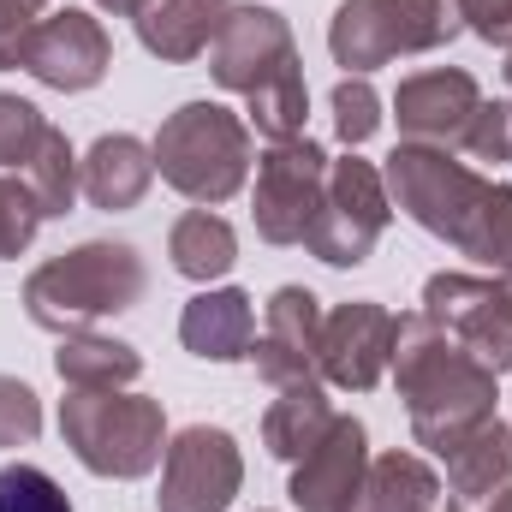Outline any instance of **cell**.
Returning <instances> with one entry per match:
<instances>
[{
    "label": "cell",
    "mask_w": 512,
    "mask_h": 512,
    "mask_svg": "<svg viewBox=\"0 0 512 512\" xmlns=\"http://www.w3.org/2000/svg\"><path fill=\"white\" fill-rule=\"evenodd\" d=\"M167 256H173V268H179L185 280L209 286V280L233 274V262H239V233H233L215 209H191V215L173 221V233H167Z\"/></svg>",
    "instance_id": "cell-24"
},
{
    "label": "cell",
    "mask_w": 512,
    "mask_h": 512,
    "mask_svg": "<svg viewBox=\"0 0 512 512\" xmlns=\"http://www.w3.org/2000/svg\"><path fill=\"white\" fill-rule=\"evenodd\" d=\"M227 12H233V0H143L131 12V24H137V42L155 60L179 66V60H197L221 36Z\"/></svg>",
    "instance_id": "cell-19"
},
{
    "label": "cell",
    "mask_w": 512,
    "mask_h": 512,
    "mask_svg": "<svg viewBox=\"0 0 512 512\" xmlns=\"http://www.w3.org/2000/svg\"><path fill=\"white\" fill-rule=\"evenodd\" d=\"M149 274L143 256L120 239H90L78 251L48 256L42 268H30L24 280V316L48 334H78L102 316H126L143 298Z\"/></svg>",
    "instance_id": "cell-4"
},
{
    "label": "cell",
    "mask_w": 512,
    "mask_h": 512,
    "mask_svg": "<svg viewBox=\"0 0 512 512\" xmlns=\"http://www.w3.org/2000/svg\"><path fill=\"white\" fill-rule=\"evenodd\" d=\"M393 221V197H387V179L376 161L364 155H346V161H328V185H322V209L304 233V251L328 268H358L364 256L376 251V239Z\"/></svg>",
    "instance_id": "cell-8"
},
{
    "label": "cell",
    "mask_w": 512,
    "mask_h": 512,
    "mask_svg": "<svg viewBox=\"0 0 512 512\" xmlns=\"http://www.w3.org/2000/svg\"><path fill=\"white\" fill-rule=\"evenodd\" d=\"M149 149H155V173L179 197H191L197 209H215V203L239 197L245 179H251V126L221 102L173 108Z\"/></svg>",
    "instance_id": "cell-5"
},
{
    "label": "cell",
    "mask_w": 512,
    "mask_h": 512,
    "mask_svg": "<svg viewBox=\"0 0 512 512\" xmlns=\"http://www.w3.org/2000/svg\"><path fill=\"white\" fill-rule=\"evenodd\" d=\"M149 179H155V149L137 143L131 131H108V137H96L90 155L78 161V191H84L96 209H108V215L137 209L143 191H149Z\"/></svg>",
    "instance_id": "cell-18"
},
{
    "label": "cell",
    "mask_w": 512,
    "mask_h": 512,
    "mask_svg": "<svg viewBox=\"0 0 512 512\" xmlns=\"http://www.w3.org/2000/svg\"><path fill=\"white\" fill-rule=\"evenodd\" d=\"M239 483H245L239 441L227 429L191 423L161 453V495L155 501H161V512H227Z\"/></svg>",
    "instance_id": "cell-10"
},
{
    "label": "cell",
    "mask_w": 512,
    "mask_h": 512,
    "mask_svg": "<svg viewBox=\"0 0 512 512\" xmlns=\"http://www.w3.org/2000/svg\"><path fill=\"white\" fill-rule=\"evenodd\" d=\"M435 495H441L435 465L417 459V453H399V447H393V453H382V459H370L364 489H358L352 512H429L435 507Z\"/></svg>",
    "instance_id": "cell-23"
},
{
    "label": "cell",
    "mask_w": 512,
    "mask_h": 512,
    "mask_svg": "<svg viewBox=\"0 0 512 512\" xmlns=\"http://www.w3.org/2000/svg\"><path fill=\"white\" fill-rule=\"evenodd\" d=\"M0 512H72L66 489L36 471V465H6L0 471Z\"/></svg>",
    "instance_id": "cell-29"
},
{
    "label": "cell",
    "mask_w": 512,
    "mask_h": 512,
    "mask_svg": "<svg viewBox=\"0 0 512 512\" xmlns=\"http://www.w3.org/2000/svg\"><path fill=\"white\" fill-rule=\"evenodd\" d=\"M334 405H328V393L322 382H298V387H280V399L268 405V417H262V447L274 453V459H286V465H298L328 429H334Z\"/></svg>",
    "instance_id": "cell-21"
},
{
    "label": "cell",
    "mask_w": 512,
    "mask_h": 512,
    "mask_svg": "<svg viewBox=\"0 0 512 512\" xmlns=\"http://www.w3.org/2000/svg\"><path fill=\"white\" fill-rule=\"evenodd\" d=\"M489 512H512V483H501V489L489 495Z\"/></svg>",
    "instance_id": "cell-34"
},
{
    "label": "cell",
    "mask_w": 512,
    "mask_h": 512,
    "mask_svg": "<svg viewBox=\"0 0 512 512\" xmlns=\"http://www.w3.org/2000/svg\"><path fill=\"white\" fill-rule=\"evenodd\" d=\"M459 18H465V30H477L483 42L512 48V0H459Z\"/></svg>",
    "instance_id": "cell-33"
},
{
    "label": "cell",
    "mask_w": 512,
    "mask_h": 512,
    "mask_svg": "<svg viewBox=\"0 0 512 512\" xmlns=\"http://www.w3.org/2000/svg\"><path fill=\"white\" fill-rule=\"evenodd\" d=\"M42 435V399L36 387L18 376H0V453L6 447H30Z\"/></svg>",
    "instance_id": "cell-31"
},
{
    "label": "cell",
    "mask_w": 512,
    "mask_h": 512,
    "mask_svg": "<svg viewBox=\"0 0 512 512\" xmlns=\"http://www.w3.org/2000/svg\"><path fill=\"white\" fill-rule=\"evenodd\" d=\"M507 90H512V48H507Z\"/></svg>",
    "instance_id": "cell-37"
},
{
    "label": "cell",
    "mask_w": 512,
    "mask_h": 512,
    "mask_svg": "<svg viewBox=\"0 0 512 512\" xmlns=\"http://www.w3.org/2000/svg\"><path fill=\"white\" fill-rule=\"evenodd\" d=\"M423 316L441 322L477 364H489L495 376L512 370V310L495 280L477 274H429L423 286Z\"/></svg>",
    "instance_id": "cell-11"
},
{
    "label": "cell",
    "mask_w": 512,
    "mask_h": 512,
    "mask_svg": "<svg viewBox=\"0 0 512 512\" xmlns=\"http://www.w3.org/2000/svg\"><path fill=\"white\" fill-rule=\"evenodd\" d=\"M322 185H328V149L316 137H286L268 143V155L256 161V233L268 245H304L316 209H322Z\"/></svg>",
    "instance_id": "cell-9"
},
{
    "label": "cell",
    "mask_w": 512,
    "mask_h": 512,
    "mask_svg": "<svg viewBox=\"0 0 512 512\" xmlns=\"http://www.w3.org/2000/svg\"><path fill=\"white\" fill-rule=\"evenodd\" d=\"M42 137H48L42 108L24 102V96H6V90H0V173H24L30 155L42 149Z\"/></svg>",
    "instance_id": "cell-26"
},
{
    "label": "cell",
    "mask_w": 512,
    "mask_h": 512,
    "mask_svg": "<svg viewBox=\"0 0 512 512\" xmlns=\"http://www.w3.org/2000/svg\"><path fill=\"white\" fill-rule=\"evenodd\" d=\"M387 197L441 245L477 256L489 268H512V185L483 179L477 167H465L453 149H429V143H399L382 167Z\"/></svg>",
    "instance_id": "cell-1"
},
{
    "label": "cell",
    "mask_w": 512,
    "mask_h": 512,
    "mask_svg": "<svg viewBox=\"0 0 512 512\" xmlns=\"http://www.w3.org/2000/svg\"><path fill=\"white\" fill-rule=\"evenodd\" d=\"M209 72H215L221 90L245 96L251 126L268 143L304 137L310 90H304L298 42H292V30H286L280 12H268V6H233L227 24H221V36L209 42Z\"/></svg>",
    "instance_id": "cell-3"
},
{
    "label": "cell",
    "mask_w": 512,
    "mask_h": 512,
    "mask_svg": "<svg viewBox=\"0 0 512 512\" xmlns=\"http://www.w3.org/2000/svg\"><path fill=\"white\" fill-rule=\"evenodd\" d=\"M24 185H30L36 203H42V221H54V215L72 209V197H78V155H72V143H66V131L60 126H48L42 149L30 155Z\"/></svg>",
    "instance_id": "cell-25"
},
{
    "label": "cell",
    "mask_w": 512,
    "mask_h": 512,
    "mask_svg": "<svg viewBox=\"0 0 512 512\" xmlns=\"http://www.w3.org/2000/svg\"><path fill=\"white\" fill-rule=\"evenodd\" d=\"M42 6L48 0H0V72H12L24 60V42L42 24Z\"/></svg>",
    "instance_id": "cell-32"
},
{
    "label": "cell",
    "mask_w": 512,
    "mask_h": 512,
    "mask_svg": "<svg viewBox=\"0 0 512 512\" xmlns=\"http://www.w3.org/2000/svg\"><path fill=\"white\" fill-rule=\"evenodd\" d=\"M393 334H399V316L376 298H352L328 310L322 316V382L370 393L393 364Z\"/></svg>",
    "instance_id": "cell-14"
},
{
    "label": "cell",
    "mask_w": 512,
    "mask_h": 512,
    "mask_svg": "<svg viewBox=\"0 0 512 512\" xmlns=\"http://www.w3.org/2000/svg\"><path fill=\"white\" fill-rule=\"evenodd\" d=\"M435 459L447 465V489H453V501H459V507L489 501L501 483H512V435H507V423H501V417H489V423H477L471 435L447 441Z\"/></svg>",
    "instance_id": "cell-20"
},
{
    "label": "cell",
    "mask_w": 512,
    "mask_h": 512,
    "mask_svg": "<svg viewBox=\"0 0 512 512\" xmlns=\"http://www.w3.org/2000/svg\"><path fill=\"white\" fill-rule=\"evenodd\" d=\"M60 435L78 453L84 471L131 483V477H149L161 465L167 411H161V399H143L131 387H102V393L72 387L60 399Z\"/></svg>",
    "instance_id": "cell-6"
},
{
    "label": "cell",
    "mask_w": 512,
    "mask_h": 512,
    "mask_svg": "<svg viewBox=\"0 0 512 512\" xmlns=\"http://www.w3.org/2000/svg\"><path fill=\"white\" fill-rule=\"evenodd\" d=\"M483 108V90L471 72L459 66H435L399 84L393 96V120H399V143H429V149H459V137L471 126V114Z\"/></svg>",
    "instance_id": "cell-15"
},
{
    "label": "cell",
    "mask_w": 512,
    "mask_h": 512,
    "mask_svg": "<svg viewBox=\"0 0 512 512\" xmlns=\"http://www.w3.org/2000/svg\"><path fill=\"white\" fill-rule=\"evenodd\" d=\"M393 382L405 399V417H411V435L417 447L441 453L447 441L471 435L477 423L495 417V370L477 364L441 322H429L423 310L417 316H399V334H393Z\"/></svg>",
    "instance_id": "cell-2"
},
{
    "label": "cell",
    "mask_w": 512,
    "mask_h": 512,
    "mask_svg": "<svg viewBox=\"0 0 512 512\" xmlns=\"http://www.w3.org/2000/svg\"><path fill=\"white\" fill-rule=\"evenodd\" d=\"M18 66H24L36 84L72 96V90H96V84L108 78V66H114V42H108L102 18L66 6V12H54V18H42V24L30 30Z\"/></svg>",
    "instance_id": "cell-12"
},
{
    "label": "cell",
    "mask_w": 512,
    "mask_h": 512,
    "mask_svg": "<svg viewBox=\"0 0 512 512\" xmlns=\"http://www.w3.org/2000/svg\"><path fill=\"white\" fill-rule=\"evenodd\" d=\"M459 149L471 161H489V167H512V102H483L471 114V126L459 137Z\"/></svg>",
    "instance_id": "cell-30"
},
{
    "label": "cell",
    "mask_w": 512,
    "mask_h": 512,
    "mask_svg": "<svg viewBox=\"0 0 512 512\" xmlns=\"http://www.w3.org/2000/svg\"><path fill=\"white\" fill-rule=\"evenodd\" d=\"M36 227H42V203L24 185V173H0V262L30 251Z\"/></svg>",
    "instance_id": "cell-27"
},
{
    "label": "cell",
    "mask_w": 512,
    "mask_h": 512,
    "mask_svg": "<svg viewBox=\"0 0 512 512\" xmlns=\"http://www.w3.org/2000/svg\"><path fill=\"white\" fill-rule=\"evenodd\" d=\"M459 30V0H340L328 18V54L346 78H370L399 54L447 48Z\"/></svg>",
    "instance_id": "cell-7"
},
{
    "label": "cell",
    "mask_w": 512,
    "mask_h": 512,
    "mask_svg": "<svg viewBox=\"0 0 512 512\" xmlns=\"http://www.w3.org/2000/svg\"><path fill=\"white\" fill-rule=\"evenodd\" d=\"M54 370H60V382H66V387L102 393V387H131V382H137V376H143V358H137V346L114 340V334L78 328V334H60Z\"/></svg>",
    "instance_id": "cell-22"
},
{
    "label": "cell",
    "mask_w": 512,
    "mask_h": 512,
    "mask_svg": "<svg viewBox=\"0 0 512 512\" xmlns=\"http://www.w3.org/2000/svg\"><path fill=\"white\" fill-rule=\"evenodd\" d=\"M179 340H185V352H197V358H209V364H239V358H251V346H256L251 292H239V286H209V292H197V298L185 304V316H179Z\"/></svg>",
    "instance_id": "cell-17"
},
{
    "label": "cell",
    "mask_w": 512,
    "mask_h": 512,
    "mask_svg": "<svg viewBox=\"0 0 512 512\" xmlns=\"http://www.w3.org/2000/svg\"><path fill=\"white\" fill-rule=\"evenodd\" d=\"M328 108H334V131H340L346 149L370 143L376 126H382V96L370 90V78H340L334 96H328Z\"/></svg>",
    "instance_id": "cell-28"
},
{
    "label": "cell",
    "mask_w": 512,
    "mask_h": 512,
    "mask_svg": "<svg viewBox=\"0 0 512 512\" xmlns=\"http://www.w3.org/2000/svg\"><path fill=\"white\" fill-rule=\"evenodd\" d=\"M96 6H108V12H126V18H131V12H137L143 0H96Z\"/></svg>",
    "instance_id": "cell-35"
},
{
    "label": "cell",
    "mask_w": 512,
    "mask_h": 512,
    "mask_svg": "<svg viewBox=\"0 0 512 512\" xmlns=\"http://www.w3.org/2000/svg\"><path fill=\"white\" fill-rule=\"evenodd\" d=\"M495 286H501V298H507V310H512V268L501 274V280H495Z\"/></svg>",
    "instance_id": "cell-36"
},
{
    "label": "cell",
    "mask_w": 512,
    "mask_h": 512,
    "mask_svg": "<svg viewBox=\"0 0 512 512\" xmlns=\"http://www.w3.org/2000/svg\"><path fill=\"white\" fill-rule=\"evenodd\" d=\"M370 471V435L358 417H334V429L292 465V507L298 512H352Z\"/></svg>",
    "instance_id": "cell-16"
},
{
    "label": "cell",
    "mask_w": 512,
    "mask_h": 512,
    "mask_svg": "<svg viewBox=\"0 0 512 512\" xmlns=\"http://www.w3.org/2000/svg\"><path fill=\"white\" fill-rule=\"evenodd\" d=\"M507 435H512V429H507Z\"/></svg>",
    "instance_id": "cell-38"
},
{
    "label": "cell",
    "mask_w": 512,
    "mask_h": 512,
    "mask_svg": "<svg viewBox=\"0 0 512 512\" xmlns=\"http://www.w3.org/2000/svg\"><path fill=\"white\" fill-rule=\"evenodd\" d=\"M251 358L268 387L322 382V298L310 286H280L268 298Z\"/></svg>",
    "instance_id": "cell-13"
}]
</instances>
